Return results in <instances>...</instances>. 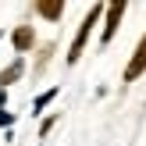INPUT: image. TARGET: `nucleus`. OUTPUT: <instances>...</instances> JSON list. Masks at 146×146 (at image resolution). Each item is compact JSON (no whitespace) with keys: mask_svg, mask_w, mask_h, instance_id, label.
Segmentation results:
<instances>
[{"mask_svg":"<svg viewBox=\"0 0 146 146\" xmlns=\"http://www.w3.org/2000/svg\"><path fill=\"white\" fill-rule=\"evenodd\" d=\"M104 11H107V4H93L89 11H86L82 25H78L75 39H71V46H68V57H64L68 64H78V57L86 54V46H89V36H93V29H96L100 21H104Z\"/></svg>","mask_w":146,"mask_h":146,"instance_id":"nucleus-1","label":"nucleus"},{"mask_svg":"<svg viewBox=\"0 0 146 146\" xmlns=\"http://www.w3.org/2000/svg\"><path fill=\"white\" fill-rule=\"evenodd\" d=\"M125 11H128V4H125V0H114V4H107V11H104V25H100V46H107V43L118 36Z\"/></svg>","mask_w":146,"mask_h":146,"instance_id":"nucleus-2","label":"nucleus"},{"mask_svg":"<svg viewBox=\"0 0 146 146\" xmlns=\"http://www.w3.org/2000/svg\"><path fill=\"white\" fill-rule=\"evenodd\" d=\"M7 107V89H0V111Z\"/></svg>","mask_w":146,"mask_h":146,"instance_id":"nucleus-10","label":"nucleus"},{"mask_svg":"<svg viewBox=\"0 0 146 146\" xmlns=\"http://www.w3.org/2000/svg\"><path fill=\"white\" fill-rule=\"evenodd\" d=\"M21 75H25V57H14L7 68H0V89H11Z\"/></svg>","mask_w":146,"mask_h":146,"instance_id":"nucleus-5","label":"nucleus"},{"mask_svg":"<svg viewBox=\"0 0 146 146\" xmlns=\"http://www.w3.org/2000/svg\"><path fill=\"white\" fill-rule=\"evenodd\" d=\"M14 125V114L11 111H0V128H11Z\"/></svg>","mask_w":146,"mask_h":146,"instance_id":"nucleus-8","label":"nucleus"},{"mask_svg":"<svg viewBox=\"0 0 146 146\" xmlns=\"http://www.w3.org/2000/svg\"><path fill=\"white\" fill-rule=\"evenodd\" d=\"M146 75V32H143V39L135 43V50H132V57H128V64H125V71H121V82H135V78H143Z\"/></svg>","mask_w":146,"mask_h":146,"instance_id":"nucleus-3","label":"nucleus"},{"mask_svg":"<svg viewBox=\"0 0 146 146\" xmlns=\"http://www.w3.org/2000/svg\"><path fill=\"white\" fill-rule=\"evenodd\" d=\"M11 46H14V57H25L29 50L36 46V29H32V25H14V32H11Z\"/></svg>","mask_w":146,"mask_h":146,"instance_id":"nucleus-4","label":"nucleus"},{"mask_svg":"<svg viewBox=\"0 0 146 146\" xmlns=\"http://www.w3.org/2000/svg\"><path fill=\"white\" fill-rule=\"evenodd\" d=\"M57 93H61V89H57V86H50L46 93H39V96L32 100V114H36V118H39V114H43V111H46V107L57 100Z\"/></svg>","mask_w":146,"mask_h":146,"instance_id":"nucleus-7","label":"nucleus"},{"mask_svg":"<svg viewBox=\"0 0 146 146\" xmlns=\"http://www.w3.org/2000/svg\"><path fill=\"white\" fill-rule=\"evenodd\" d=\"M64 0H39V4H36V14H39V18H46V21H61V14H64Z\"/></svg>","mask_w":146,"mask_h":146,"instance_id":"nucleus-6","label":"nucleus"},{"mask_svg":"<svg viewBox=\"0 0 146 146\" xmlns=\"http://www.w3.org/2000/svg\"><path fill=\"white\" fill-rule=\"evenodd\" d=\"M54 121H57V118H54V114H50V118H46V121H43V125H39V139H43V135H50V128H54Z\"/></svg>","mask_w":146,"mask_h":146,"instance_id":"nucleus-9","label":"nucleus"}]
</instances>
